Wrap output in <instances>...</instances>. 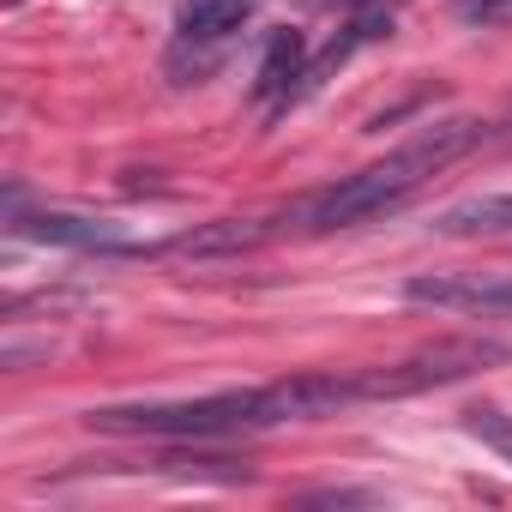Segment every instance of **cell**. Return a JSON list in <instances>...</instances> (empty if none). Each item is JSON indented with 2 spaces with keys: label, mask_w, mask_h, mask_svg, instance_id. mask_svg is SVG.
I'll use <instances>...</instances> for the list:
<instances>
[{
  "label": "cell",
  "mask_w": 512,
  "mask_h": 512,
  "mask_svg": "<svg viewBox=\"0 0 512 512\" xmlns=\"http://www.w3.org/2000/svg\"><path fill=\"white\" fill-rule=\"evenodd\" d=\"M482 139H488L482 121H440V127H422V133H416L410 145H398L392 157H380V163H368L362 175H344L338 187L302 199V205L284 217V229L332 235V229H356V223H368V217H380V211H398L416 187H428L446 163H458V157L476 151Z\"/></svg>",
  "instance_id": "6da1fadb"
},
{
  "label": "cell",
  "mask_w": 512,
  "mask_h": 512,
  "mask_svg": "<svg viewBox=\"0 0 512 512\" xmlns=\"http://www.w3.org/2000/svg\"><path fill=\"white\" fill-rule=\"evenodd\" d=\"M91 428L157 434V440H229V434L272 428V404H266V386L260 392H211V398H187V404H115V410H91Z\"/></svg>",
  "instance_id": "7a4b0ae2"
},
{
  "label": "cell",
  "mask_w": 512,
  "mask_h": 512,
  "mask_svg": "<svg viewBox=\"0 0 512 512\" xmlns=\"http://www.w3.org/2000/svg\"><path fill=\"white\" fill-rule=\"evenodd\" d=\"M494 362H506V344H488V338H440V344H422V350H410L398 362L350 368V374H356V398L362 404H380V398H416V392L470 380V374H482Z\"/></svg>",
  "instance_id": "3957f363"
},
{
  "label": "cell",
  "mask_w": 512,
  "mask_h": 512,
  "mask_svg": "<svg viewBox=\"0 0 512 512\" xmlns=\"http://www.w3.org/2000/svg\"><path fill=\"white\" fill-rule=\"evenodd\" d=\"M272 235H284V217H217V223H199V229L163 241L157 253H181V260H223V253L266 247Z\"/></svg>",
  "instance_id": "277c9868"
},
{
  "label": "cell",
  "mask_w": 512,
  "mask_h": 512,
  "mask_svg": "<svg viewBox=\"0 0 512 512\" xmlns=\"http://www.w3.org/2000/svg\"><path fill=\"white\" fill-rule=\"evenodd\" d=\"M404 296L422 302V308H458V314L512 320V278H410Z\"/></svg>",
  "instance_id": "5b68a950"
},
{
  "label": "cell",
  "mask_w": 512,
  "mask_h": 512,
  "mask_svg": "<svg viewBox=\"0 0 512 512\" xmlns=\"http://www.w3.org/2000/svg\"><path fill=\"white\" fill-rule=\"evenodd\" d=\"M19 229L37 235V241H55V247H85V253H151V247L127 241L115 223H103V217H73V211H43V217H25Z\"/></svg>",
  "instance_id": "8992f818"
},
{
  "label": "cell",
  "mask_w": 512,
  "mask_h": 512,
  "mask_svg": "<svg viewBox=\"0 0 512 512\" xmlns=\"http://www.w3.org/2000/svg\"><path fill=\"white\" fill-rule=\"evenodd\" d=\"M302 37L296 31H278L272 43H266V61H260V73H253V97L260 103H296L302 97Z\"/></svg>",
  "instance_id": "52a82bcc"
},
{
  "label": "cell",
  "mask_w": 512,
  "mask_h": 512,
  "mask_svg": "<svg viewBox=\"0 0 512 512\" xmlns=\"http://www.w3.org/2000/svg\"><path fill=\"white\" fill-rule=\"evenodd\" d=\"M247 19H253V0H187L175 25L187 43H229Z\"/></svg>",
  "instance_id": "ba28073f"
},
{
  "label": "cell",
  "mask_w": 512,
  "mask_h": 512,
  "mask_svg": "<svg viewBox=\"0 0 512 512\" xmlns=\"http://www.w3.org/2000/svg\"><path fill=\"white\" fill-rule=\"evenodd\" d=\"M500 229H512V193L470 199V205H452L440 217V235H500Z\"/></svg>",
  "instance_id": "9c48e42d"
},
{
  "label": "cell",
  "mask_w": 512,
  "mask_h": 512,
  "mask_svg": "<svg viewBox=\"0 0 512 512\" xmlns=\"http://www.w3.org/2000/svg\"><path fill=\"white\" fill-rule=\"evenodd\" d=\"M464 25H500L506 13H512V0H458V7H452Z\"/></svg>",
  "instance_id": "30bf717a"
},
{
  "label": "cell",
  "mask_w": 512,
  "mask_h": 512,
  "mask_svg": "<svg viewBox=\"0 0 512 512\" xmlns=\"http://www.w3.org/2000/svg\"><path fill=\"white\" fill-rule=\"evenodd\" d=\"M314 7H344V13H380L386 0H314Z\"/></svg>",
  "instance_id": "8fae6325"
},
{
  "label": "cell",
  "mask_w": 512,
  "mask_h": 512,
  "mask_svg": "<svg viewBox=\"0 0 512 512\" xmlns=\"http://www.w3.org/2000/svg\"><path fill=\"white\" fill-rule=\"evenodd\" d=\"M494 127H500V133H494V139H500V145H512V109H506V115H500V121H494Z\"/></svg>",
  "instance_id": "7c38bea8"
}]
</instances>
